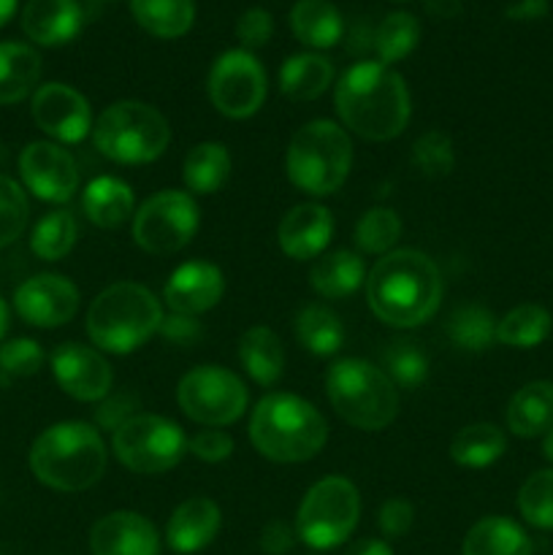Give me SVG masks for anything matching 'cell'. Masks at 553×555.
<instances>
[{
	"instance_id": "obj_1",
	"label": "cell",
	"mask_w": 553,
	"mask_h": 555,
	"mask_svg": "<svg viewBox=\"0 0 553 555\" xmlns=\"http://www.w3.org/2000/svg\"><path fill=\"white\" fill-rule=\"evenodd\" d=\"M342 122L366 141H390L410 122V90L390 65L361 60L342 74L334 92Z\"/></svg>"
},
{
	"instance_id": "obj_2",
	"label": "cell",
	"mask_w": 553,
	"mask_h": 555,
	"mask_svg": "<svg viewBox=\"0 0 553 555\" xmlns=\"http://www.w3.org/2000/svg\"><path fill=\"white\" fill-rule=\"evenodd\" d=\"M372 312L394 328H415L434 318L442 301V274L421 249H394L366 276Z\"/></svg>"
},
{
	"instance_id": "obj_3",
	"label": "cell",
	"mask_w": 553,
	"mask_h": 555,
	"mask_svg": "<svg viewBox=\"0 0 553 555\" xmlns=\"http://www.w3.org/2000/svg\"><path fill=\"white\" fill-rule=\"evenodd\" d=\"M30 469L38 482L63 493L95 486L106 472V444L90 423H54L30 448Z\"/></svg>"
},
{
	"instance_id": "obj_4",
	"label": "cell",
	"mask_w": 553,
	"mask_h": 555,
	"mask_svg": "<svg viewBox=\"0 0 553 555\" xmlns=\"http://www.w3.org/2000/svg\"><path fill=\"white\" fill-rule=\"evenodd\" d=\"M325 417L307 399L293 393H269L249 417V442L274 464H301L325 448Z\"/></svg>"
},
{
	"instance_id": "obj_5",
	"label": "cell",
	"mask_w": 553,
	"mask_h": 555,
	"mask_svg": "<svg viewBox=\"0 0 553 555\" xmlns=\"http://www.w3.org/2000/svg\"><path fill=\"white\" fill-rule=\"evenodd\" d=\"M163 323V307L155 293L139 282H114L98 293L87 309V334L101 350L128 356L139 350Z\"/></svg>"
},
{
	"instance_id": "obj_6",
	"label": "cell",
	"mask_w": 553,
	"mask_h": 555,
	"mask_svg": "<svg viewBox=\"0 0 553 555\" xmlns=\"http://www.w3.org/2000/svg\"><path fill=\"white\" fill-rule=\"evenodd\" d=\"M325 393L336 415L363 431L390 426L399 412V393L388 374L361 358H342L329 369Z\"/></svg>"
},
{
	"instance_id": "obj_7",
	"label": "cell",
	"mask_w": 553,
	"mask_h": 555,
	"mask_svg": "<svg viewBox=\"0 0 553 555\" xmlns=\"http://www.w3.org/2000/svg\"><path fill=\"white\" fill-rule=\"evenodd\" d=\"M352 166L350 135L331 119H312L293 133L285 168L291 182L309 195H331Z\"/></svg>"
},
{
	"instance_id": "obj_8",
	"label": "cell",
	"mask_w": 553,
	"mask_h": 555,
	"mask_svg": "<svg viewBox=\"0 0 553 555\" xmlns=\"http://www.w3.org/2000/svg\"><path fill=\"white\" fill-rule=\"evenodd\" d=\"M95 150L119 166L152 163L168 150L171 128L155 106L141 101H117L103 108L92 125Z\"/></svg>"
},
{
	"instance_id": "obj_9",
	"label": "cell",
	"mask_w": 553,
	"mask_h": 555,
	"mask_svg": "<svg viewBox=\"0 0 553 555\" xmlns=\"http://www.w3.org/2000/svg\"><path fill=\"white\" fill-rule=\"evenodd\" d=\"M361 518L358 488L345 477H325L314 482L296 515V534L314 551L339 547Z\"/></svg>"
},
{
	"instance_id": "obj_10",
	"label": "cell",
	"mask_w": 553,
	"mask_h": 555,
	"mask_svg": "<svg viewBox=\"0 0 553 555\" xmlns=\"http://www.w3.org/2000/svg\"><path fill=\"white\" fill-rule=\"evenodd\" d=\"M182 428L160 415H133L114 431L112 448L119 464L136 475H160L173 469L188 453Z\"/></svg>"
},
{
	"instance_id": "obj_11",
	"label": "cell",
	"mask_w": 553,
	"mask_h": 555,
	"mask_svg": "<svg viewBox=\"0 0 553 555\" xmlns=\"http://www.w3.org/2000/svg\"><path fill=\"white\" fill-rule=\"evenodd\" d=\"M177 401L190 421L209 428L236 423L247 410V388L222 366H198L179 379Z\"/></svg>"
},
{
	"instance_id": "obj_12",
	"label": "cell",
	"mask_w": 553,
	"mask_h": 555,
	"mask_svg": "<svg viewBox=\"0 0 553 555\" xmlns=\"http://www.w3.org/2000/svg\"><path fill=\"white\" fill-rule=\"evenodd\" d=\"M198 231V204L182 190H163L133 215V238L144 253L173 255L188 247Z\"/></svg>"
},
{
	"instance_id": "obj_13",
	"label": "cell",
	"mask_w": 553,
	"mask_h": 555,
	"mask_svg": "<svg viewBox=\"0 0 553 555\" xmlns=\"http://www.w3.org/2000/svg\"><path fill=\"white\" fill-rule=\"evenodd\" d=\"M211 106L231 119H247L266 101V70L247 49H231L211 65L209 81Z\"/></svg>"
},
{
	"instance_id": "obj_14",
	"label": "cell",
	"mask_w": 553,
	"mask_h": 555,
	"mask_svg": "<svg viewBox=\"0 0 553 555\" xmlns=\"http://www.w3.org/2000/svg\"><path fill=\"white\" fill-rule=\"evenodd\" d=\"M20 173L25 188L49 204H65L79 188V166L68 150L52 141H33L20 155Z\"/></svg>"
},
{
	"instance_id": "obj_15",
	"label": "cell",
	"mask_w": 553,
	"mask_h": 555,
	"mask_svg": "<svg viewBox=\"0 0 553 555\" xmlns=\"http://www.w3.org/2000/svg\"><path fill=\"white\" fill-rule=\"evenodd\" d=\"M30 112L38 128L63 144H79L92 130V112L87 98L60 81L38 87Z\"/></svg>"
},
{
	"instance_id": "obj_16",
	"label": "cell",
	"mask_w": 553,
	"mask_h": 555,
	"mask_svg": "<svg viewBox=\"0 0 553 555\" xmlns=\"http://www.w3.org/2000/svg\"><path fill=\"white\" fill-rule=\"evenodd\" d=\"M14 309L36 328H60L79 312V291L60 274H38L16 287Z\"/></svg>"
},
{
	"instance_id": "obj_17",
	"label": "cell",
	"mask_w": 553,
	"mask_h": 555,
	"mask_svg": "<svg viewBox=\"0 0 553 555\" xmlns=\"http://www.w3.org/2000/svg\"><path fill=\"white\" fill-rule=\"evenodd\" d=\"M60 388L76 401H103L112 390V366L98 350L65 341L49 358Z\"/></svg>"
},
{
	"instance_id": "obj_18",
	"label": "cell",
	"mask_w": 553,
	"mask_h": 555,
	"mask_svg": "<svg viewBox=\"0 0 553 555\" xmlns=\"http://www.w3.org/2000/svg\"><path fill=\"white\" fill-rule=\"evenodd\" d=\"M222 293H226L222 271L215 263H206V260H190V263L179 266L171 280L166 282L163 301L168 304L171 312L198 318V314L209 312L220 304Z\"/></svg>"
},
{
	"instance_id": "obj_19",
	"label": "cell",
	"mask_w": 553,
	"mask_h": 555,
	"mask_svg": "<svg viewBox=\"0 0 553 555\" xmlns=\"http://www.w3.org/2000/svg\"><path fill=\"white\" fill-rule=\"evenodd\" d=\"M92 555H160V537L144 515L119 509L90 531Z\"/></svg>"
},
{
	"instance_id": "obj_20",
	"label": "cell",
	"mask_w": 553,
	"mask_h": 555,
	"mask_svg": "<svg viewBox=\"0 0 553 555\" xmlns=\"http://www.w3.org/2000/svg\"><path fill=\"white\" fill-rule=\"evenodd\" d=\"M334 236V217L320 204H298L287 211L276 228V238L287 258H318Z\"/></svg>"
},
{
	"instance_id": "obj_21",
	"label": "cell",
	"mask_w": 553,
	"mask_h": 555,
	"mask_svg": "<svg viewBox=\"0 0 553 555\" xmlns=\"http://www.w3.org/2000/svg\"><path fill=\"white\" fill-rule=\"evenodd\" d=\"M220 507L206 496H193L179 504L166 526V542L173 553L190 555L211 545L220 531Z\"/></svg>"
},
{
	"instance_id": "obj_22",
	"label": "cell",
	"mask_w": 553,
	"mask_h": 555,
	"mask_svg": "<svg viewBox=\"0 0 553 555\" xmlns=\"http://www.w3.org/2000/svg\"><path fill=\"white\" fill-rule=\"evenodd\" d=\"M81 5L76 0H27L22 11V30L38 47H60L79 36Z\"/></svg>"
},
{
	"instance_id": "obj_23",
	"label": "cell",
	"mask_w": 553,
	"mask_h": 555,
	"mask_svg": "<svg viewBox=\"0 0 553 555\" xmlns=\"http://www.w3.org/2000/svg\"><path fill=\"white\" fill-rule=\"evenodd\" d=\"M81 211L92 225L114 231L133 217V190L117 177H95L81 193Z\"/></svg>"
},
{
	"instance_id": "obj_24",
	"label": "cell",
	"mask_w": 553,
	"mask_h": 555,
	"mask_svg": "<svg viewBox=\"0 0 553 555\" xmlns=\"http://www.w3.org/2000/svg\"><path fill=\"white\" fill-rule=\"evenodd\" d=\"M507 428L515 437H542L553 428V383L524 385L507 404Z\"/></svg>"
},
{
	"instance_id": "obj_25",
	"label": "cell",
	"mask_w": 553,
	"mask_h": 555,
	"mask_svg": "<svg viewBox=\"0 0 553 555\" xmlns=\"http://www.w3.org/2000/svg\"><path fill=\"white\" fill-rule=\"evenodd\" d=\"M239 358H242V366L249 379L263 388L280 383L282 372H285V350H282L280 336L266 325H253L244 331L239 339Z\"/></svg>"
},
{
	"instance_id": "obj_26",
	"label": "cell",
	"mask_w": 553,
	"mask_h": 555,
	"mask_svg": "<svg viewBox=\"0 0 553 555\" xmlns=\"http://www.w3.org/2000/svg\"><path fill=\"white\" fill-rule=\"evenodd\" d=\"M41 79V54L27 43H0V106L20 103Z\"/></svg>"
},
{
	"instance_id": "obj_27",
	"label": "cell",
	"mask_w": 553,
	"mask_h": 555,
	"mask_svg": "<svg viewBox=\"0 0 553 555\" xmlns=\"http://www.w3.org/2000/svg\"><path fill=\"white\" fill-rule=\"evenodd\" d=\"M363 276H366V271H363L361 255L350 253V249H336V253L323 255L312 266L309 285L318 296L339 301V298L352 296L363 285Z\"/></svg>"
},
{
	"instance_id": "obj_28",
	"label": "cell",
	"mask_w": 553,
	"mask_h": 555,
	"mask_svg": "<svg viewBox=\"0 0 553 555\" xmlns=\"http://www.w3.org/2000/svg\"><path fill=\"white\" fill-rule=\"evenodd\" d=\"M331 81H334V65L318 52L293 54L280 68V90L296 103L320 98L329 90Z\"/></svg>"
},
{
	"instance_id": "obj_29",
	"label": "cell",
	"mask_w": 553,
	"mask_h": 555,
	"mask_svg": "<svg viewBox=\"0 0 553 555\" xmlns=\"http://www.w3.org/2000/svg\"><path fill=\"white\" fill-rule=\"evenodd\" d=\"M461 555H531V540L515 520L491 515L466 531Z\"/></svg>"
},
{
	"instance_id": "obj_30",
	"label": "cell",
	"mask_w": 553,
	"mask_h": 555,
	"mask_svg": "<svg viewBox=\"0 0 553 555\" xmlns=\"http://www.w3.org/2000/svg\"><path fill=\"white\" fill-rule=\"evenodd\" d=\"M291 30L304 47L331 49L342 38V16L329 0H298L291 9Z\"/></svg>"
},
{
	"instance_id": "obj_31",
	"label": "cell",
	"mask_w": 553,
	"mask_h": 555,
	"mask_svg": "<svg viewBox=\"0 0 553 555\" xmlns=\"http://www.w3.org/2000/svg\"><path fill=\"white\" fill-rule=\"evenodd\" d=\"M182 179L190 193H217L231 179V155L220 141H201L184 157Z\"/></svg>"
},
{
	"instance_id": "obj_32",
	"label": "cell",
	"mask_w": 553,
	"mask_h": 555,
	"mask_svg": "<svg viewBox=\"0 0 553 555\" xmlns=\"http://www.w3.org/2000/svg\"><path fill=\"white\" fill-rule=\"evenodd\" d=\"M504 450H507V439H504L502 428L493 423H472L453 437L450 459L466 469H486L502 459Z\"/></svg>"
},
{
	"instance_id": "obj_33",
	"label": "cell",
	"mask_w": 553,
	"mask_h": 555,
	"mask_svg": "<svg viewBox=\"0 0 553 555\" xmlns=\"http://www.w3.org/2000/svg\"><path fill=\"white\" fill-rule=\"evenodd\" d=\"M293 331H296V339L301 341L304 350L318 358L334 356V352H339L342 341H345V325H342L339 314L334 309L323 307V304H307L296 314Z\"/></svg>"
},
{
	"instance_id": "obj_34",
	"label": "cell",
	"mask_w": 553,
	"mask_h": 555,
	"mask_svg": "<svg viewBox=\"0 0 553 555\" xmlns=\"http://www.w3.org/2000/svg\"><path fill=\"white\" fill-rule=\"evenodd\" d=\"M139 27L157 38H182L195 22L193 0H130Z\"/></svg>"
},
{
	"instance_id": "obj_35",
	"label": "cell",
	"mask_w": 553,
	"mask_h": 555,
	"mask_svg": "<svg viewBox=\"0 0 553 555\" xmlns=\"http://www.w3.org/2000/svg\"><path fill=\"white\" fill-rule=\"evenodd\" d=\"M497 323L491 309H486L483 304H461L453 312L448 314V323H445V334L450 336L459 350L464 352H483L497 341Z\"/></svg>"
},
{
	"instance_id": "obj_36",
	"label": "cell",
	"mask_w": 553,
	"mask_h": 555,
	"mask_svg": "<svg viewBox=\"0 0 553 555\" xmlns=\"http://www.w3.org/2000/svg\"><path fill=\"white\" fill-rule=\"evenodd\" d=\"M551 328L553 318L545 307L520 304L497 323V341H502L504 347H515V350H531L551 336Z\"/></svg>"
},
{
	"instance_id": "obj_37",
	"label": "cell",
	"mask_w": 553,
	"mask_h": 555,
	"mask_svg": "<svg viewBox=\"0 0 553 555\" xmlns=\"http://www.w3.org/2000/svg\"><path fill=\"white\" fill-rule=\"evenodd\" d=\"M383 372L388 374L390 383L404 390H415L426 383L428 377V352L423 350L417 339H394L383 350Z\"/></svg>"
},
{
	"instance_id": "obj_38",
	"label": "cell",
	"mask_w": 553,
	"mask_h": 555,
	"mask_svg": "<svg viewBox=\"0 0 553 555\" xmlns=\"http://www.w3.org/2000/svg\"><path fill=\"white\" fill-rule=\"evenodd\" d=\"M417 41H421V22L407 14V11H394L377 25L372 47L377 52L380 63L390 65L415 52Z\"/></svg>"
},
{
	"instance_id": "obj_39",
	"label": "cell",
	"mask_w": 553,
	"mask_h": 555,
	"mask_svg": "<svg viewBox=\"0 0 553 555\" xmlns=\"http://www.w3.org/2000/svg\"><path fill=\"white\" fill-rule=\"evenodd\" d=\"M79 238V225L68 209H54L36 222L30 233V249L41 260H63Z\"/></svg>"
},
{
	"instance_id": "obj_40",
	"label": "cell",
	"mask_w": 553,
	"mask_h": 555,
	"mask_svg": "<svg viewBox=\"0 0 553 555\" xmlns=\"http://www.w3.org/2000/svg\"><path fill=\"white\" fill-rule=\"evenodd\" d=\"M401 236V220L390 206H372L356 225V247L366 255L394 253Z\"/></svg>"
},
{
	"instance_id": "obj_41",
	"label": "cell",
	"mask_w": 553,
	"mask_h": 555,
	"mask_svg": "<svg viewBox=\"0 0 553 555\" xmlns=\"http://www.w3.org/2000/svg\"><path fill=\"white\" fill-rule=\"evenodd\" d=\"M520 518L542 531H553V469L535 472L518 491Z\"/></svg>"
},
{
	"instance_id": "obj_42",
	"label": "cell",
	"mask_w": 553,
	"mask_h": 555,
	"mask_svg": "<svg viewBox=\"0 0 553 555\" xmlns=\"http://www.w3.org/2000/svg\"><path fill=\"white\" fill-rule=\"evenodd\" d=\"M412 163L428 179H442L453 171L455 152L453 141L442 130H428L412 144Z\"/></svg>"
},
{
	"instance_id": "obj_43",
	"label": "cell",
	"mask_w": 553,
	"mask_h": 555,
	"mask_svg": "<svg viewBox=\"0 0 553 555\" xmlns=\"http://www.w3.org/2000/svg\"><path fill=\"white\" fill-rule=\"evenodd\" d=\"M30 217L27 195L11 177L0 173V249L22 236Z\"/></svg>"
},
{
	"instance_id": "obj_44",
	"label": "cell",
	"mask_w": 553,
	"mask_h": 555,
	"mask_svg": "<svg viewBox=\"0 0 553 555\" xmlns=\"http://www.w3.org/2000/svg\"><path fill=\"white\" fill-rule=\"evenodd\" d=\"M43 350L33 339H11L0 347V374L5 379H25L41 372Z\"/></svg>"
},
{
	"instance_id": "obj_45",
	"label": "cell",
	"mask_w": 553,
	"mask_h": 555,
	"mask_svg": "<svg viewBox=\"0 0 553 555\" xmlns=\"http://www.w3.org/2000/svg\"><path fill=\"white\" fill-rule=\"evenodd\" d=\"M271 33H274V20L266 9H247L236 22V38L242 41V47L247 49H260L269 43Z\"/></svg>"
},
{
	"instance_id": "obj_46",
	"label": "cell",
	"mask_w": 553,
	"mask_h": 555,
	"mask_svg": "<svg viewBox=\"0 0 553 555\" xmlns=\"http://www.w3.org/2000/svg\"><path fill=\"white\" fill-rule=\"evenodd\" d=\"M188 450L204 464H220V461L231 459L233 439L220 428H206V431H198L190 439Z\"/></svg>"
},
{
	"instance_id": "obj_47",
	"label": "cell",
	"mask_w": 553,
	"mask_h": 555,
	"mask_svg": "<svg viewBox=\"0 0 553 555\" xmlns=\"http://www.w3.org/2000/svg\"><path fill=\"white\" fill-rule=\"evenodd\" d=\"M157 334L173 347H193L204 339V325L198 318H190V314H163V323L157 328Z\"/></svg>"
},
{
	"instance_id": "obj_48",
	"label": "cell",
	"mask_w": 553,
	"mask_h": 555,
	"mask_svg": "<svg viewBox=\"0 0 553 555\" xmlns=\"http://www.w3.org/2000/svg\"><path fill=\"white\" fill-rule=\"evenodd\" d=\"M136 406H139V401H136V396L130 393L106 396V399L101 401V406L95 410L98 431H117L123 423H128L130 417L136 415L133 412Z\"/></svg>"
},
{
	"instance_id": "obj_49",
	"label": "cell",
	"mask_w": 553,
	"mask_h": 555,
	"mask_svg": "<svg viewBox=\"0 0 553 555\" xmlns=\"http://www.w3.org/2000/svg\"><path fill=\"white\" fill-rule=\"evenodd\" d=\"M412 520H415V509L407 499H388V502L380 507L377 526L385 537L396 540V537H404L412 529Z\"/></svg>"
},
{
	"instance_id": "obj_50",
	"label": "cell",
	"mask_w": 553,
	"mask_h": 555,
	"mask_svg": "<svg viewBox=\"0 0 553 555\" xmlns=\"http://www.w3.org/2000/svg\"><path fill=\"white\" fill-rule=\"evenodd\" d=\"M293 542H296V534L285 520H271L260 531V551L266 555H285L293 547Z\"/></svg>"
},
{
	"instance_id": "obj_51",
	"label": "cell",
	"mask_w": 553,
	"mask_h": 555,
	"mask_svg": "<svg viewBox=\"0 0 553 555\" xmlns=\"http://www.w3.org/2000/svg\"><path fill=\"white\" fill-rule=\"evenodd\" d=\"M545 14H548V0H520V3H513L507 9L510 20H518V22L540 20V16Z\"/></svg>"
},
{
	"instance_id": "obj_52",
	"label": "cell",
	"mask_w": 553,
	"mask_h": 555,
	"mask_svg": "<svg viewBox=\"0 0 553 555\" xmlns=\"http://www.w3.org/2000/svg\"><path fill=\"white\" fill-rule=\"evenodd\" d=\"M345 555H394V551L383 540H358Z\"/></svg>"
},
{
	"instance_id": "obj_53",
	"label": "cell",
	"mask_w": 553,
	"mask_h": 555,
	"mask_svg": "<svg viewBox=\"0 0 553 555\" xmlns=\"http://www.w3.org/2000/svg\"><path fill=\"white\" fill-rule=\"evenodd\" d=\"M423 3H426V11H432L434 16H442V20L461 14V0H423Z\"/></svg>"
},
{
	"instance_id": "obj_54",
	"label": "cell",
	"mask_w": 553,
	"mask_h": 555,
	"mask_svg": "<svg viewBox=\"0 0 553 555\" xmlns=\"http://www.w3.org/2000/svg\"><path fill=\"white\" fill-rule=\"evenodd\" d=\"M16 3H20V0H0V27H3L11 16H14Z\"/></svg>"
},
{
	"instance_id": "obj_55",
	"label": "cell",
	"mask_w": 553,
	"mask_h": 555,
	"mask_svg": "<svg viewBox=\"0 0 553 555\" xmlns=\"http://www.w3.org/2000/svg\"><path fill=\"white\" fill-rule=\"evenodd\" d=\"M5 328H9V307H5V301L0 298V339L5 336Z\"/></svg>"
},
{
	"instance_id": "obj_56",
	"label": "cell",
	"mask_w": 553,
	"mask_h": 555,
	"mask_svg": "<svg viewBox=\"0 0 553 555\" xmlns=\"http://www.w3.org/2000/svg\"><path fill=\"white\" fill-rule=\"evenodd\" d=\"M542 453H545V459L553 464V428L545 434V442H542Z\"/></svg>"
},
{
	"instance_id": "obj_57",
	"label": "cell",
	"mask_w": 553,
	"mask_h": 555,
	"mask_svg": "<svg viewBox=\"0 0 553 555\" xmlns=\"http://www.w3.org/2000/svg\"><path fill=\"white\" fill-rule=\"evenodd\" d=\"M95 3H106V0H95Z\"/></svg>"
}]
</instances>
